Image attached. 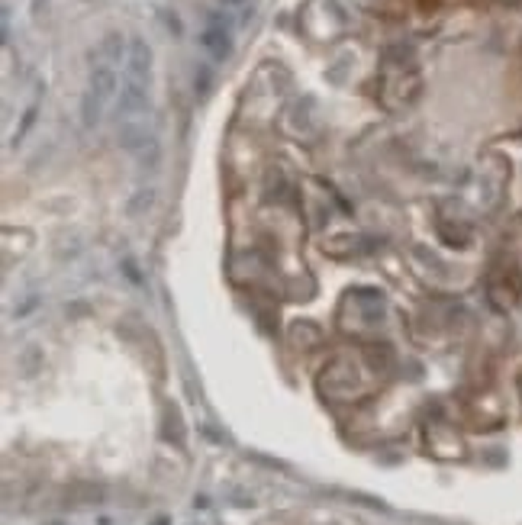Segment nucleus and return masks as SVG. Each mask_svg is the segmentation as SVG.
Here are the masks:
<instances>
[{
    "label": "nucleus",
    "mask_w": 522,
    "mask_h": 525,
    "mask_svg": "<svg viewBox=\"0 0 522 525\" xmlns=\"http://www.w3.org/2000/svg\"><path fill=\"white\" fill-rule=\"evenodd\" d=\"M119 71L113 65H103V61H91V75H87V91L81 97V123L84 129L100 126V119L107 117L110 103L119 97Z\"/></svg>",
    "instance_id": "obj_1"
},
{
    "label": "nucleus",
    "mask_w": 522,
    "mask_h": 525,
    "mask_svg": "<svg viewBox=\"0 0 522 525\" xmlns=\"http://www.w3.org/2000/svg\"><path fill=\"white\" fill-rule=\"evenodd\" d=\"M152 65H155L152 45H149L142 36H133V39H129L126 65H123V77H126V81L149 84V87H152Z\"/></svg>",
    "instance_id": "obj_2"
},
{
    "label": "nucleus",
    "mask_w": 522,
    "mask_h": 525,
    "mask_svg": "<svg viewBox=\"0 0 522 525\" xmlns=\"http://www.w3.org/2000/svg\"><path fill=\"white\" fill-rule=\"evenodd\" d=\"M126 55H129L126 36L117 33V29H110V33L97 42V49L91 52V61H103V65L119 68V65H126Z\"/></svg>",
    "instance_id": "obj_3"
},
{
    "label": "nucleus",
    "mask_w": 522,
    "mask_h": 525,
    "mask_svg": "<svg viewBox=\"0 0 522 525\" xmlns=\"http://www.w3.org/2000/svg\"><path fill=\"white\" fill-rule=\"evenodd\" d=\"M200 45L213 61H226L229 55H232V33H229V26L210 23L200 36Z\"/></svg>",
    "instance_id": "obj_4"
},
{
    "label": "nucleus",
    "mask_w": 522,
    "mask_h": 525,
    "mask_svg": "<svg viewBox=\"0 0 522 525\" xmlns=\"http://www.w3.org/2000/svg\"><path fill=\"white\" fill-rule=\"evenodd\" d=\"M152 203H155V191H152V187H145V191H135L133 200L126 203V213H129V216H142V213L152 207Z\"/></svg>",
    "instance_id": "obj_5"
},
{
    "label": "nucleus",
    "mask_w": 522,
    "mask_h": 525,
    "mask_svg": "<svg viewBox=\"0 0 522 525\" xmlns=\"http://www.w3.org/2000/svg\"><path fill=\"white\" fill-rule=\"evenodd\" d=\"M135 158H139V165H142L145 171H155V168H158V161H161V145H158V139H152L142 151H135Z\"/></svg>",
    "instance_id": "obj_6"
},
{
    "label": "nucleus",
    "mask_w": 522,
    "mask_h": 525,
    "mask_svg": "<svg viewBox=\"0 0 522 525\" xmlns=\"http://www.w3.org/2000/svg\"><path fill=\"white\" fill-rule=\"evenodd\" d=\"M210 81H213V77H210V71H207V68H200V75L194 77V84H197V94H200V97H203V94H207V91H210Z\"/></svg>",
    "instance_id": "obj_7"
},
{
    "label": "nucleus",
    "mask_w": 522,
    "mask_h": 525,
    "mask_svg": "<svg viewBox=\"0 0 522 525\" xmlns=\"http://www.w3.org/2000/svg\"><path fill=\"white\" fill-rule=\"evenodd\" d=\"M33 119H36V107H29V110H26V117H23V126H20V133H17V139H13V142H20L26 133H29V126H33Z\"/></svg>",
    "instance_id": "obj_8"
},
{
    "label": "nucleus",
    "mask_w": 522,
    "mask_h": 525,
    "mask_svg": "<svg viewBox=\"0 0 522 525\" xmlns=\"http://www.w3.org/2000/svg\"><path fill=\"white\" fill-rule=\"evenodd\" d=\"M223 3H229V7H236V3H245V0H223Z\"/></svg>",
    "instance_id": "obj_9"
}]
</instances>
